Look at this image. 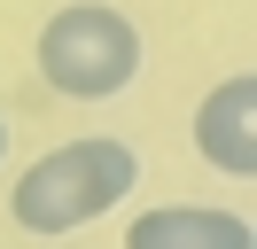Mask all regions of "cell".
<instances>
[{
	"label": "cell",
	"instance_id": "3957f363",
	"mask_svg": "<svg viewBox=\"0 0 257 249\" xmlns=\"http://www.w3.org/2000/svg\"><path fill=\"white\" fill-rule=\"evenodd\" d=\"M195 156L226 179H257V70H234L195 109Z\"/></svg>",
	"mask_w": 257,
	"mask_h": 249
},
{
	"label": "cell",
	"instance_id": "6da1fadb",
	"mask_svg": "<svg viewBox=\"0 0 257 249\" xmlns=\"http://www.w3.org/2000/svg\"><path fill=\"white\" fill-rule=\"evenodd\" d=\"M133 187H141L133 140L86 133V140L47 148L16 187H8V218H16L24 233H39V241H55V233H78V226H94L101 210H117Z\"/></svg>",
	"mask_w": 257,
	"mask_h": 249
},
{
	"label": "cell",
	"instance_id": "7a4b0ae2",
	"mask_svg": "<svg viewBox=\"0 0 257 249\" xmlns=\"http://www.w3.org/2000/svg\"><path fill=\"white\" fill-rule=\"evenodd\" d=\"M39 78L63 101H117L141 78V24L109 0H63L39 24Z\"/></svg>",
	"mask_w": 257,
	"mask_h": 249
},
{
	"label": "cell",
	"instance_id": "5b68a950",
	"mask_svg": "<svg viewBox=\"0 0 257 249\" xmlns=\"http://www.w3.org/2000/svg\"><path fill=\"white\" fill-rule=\"evenodd\" d=\"M0 156H8V125H0Z\"/></svg>",
	"mask_w": 257,
	"mask_h": 249
},
{
	"label": "cell",
	"instance_id": "277c9868",
	"mask_svg": "<svg viewBox=\"0 0 257 249\" xmlns=\"http://www.w3.org/2000/svg\"><path fill=\"white\" fill-rule=\"evenodd\" d=\"M125 249H257V226L241 210H210V202H164L125 226Z\"/></svg>",
	"mask_w": 257,
	"mask_h": 249
}]
</instances>
